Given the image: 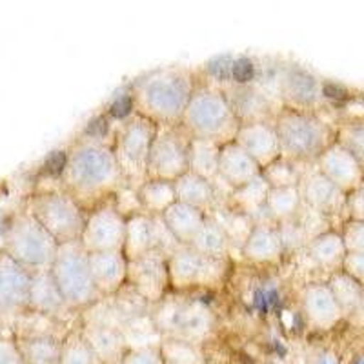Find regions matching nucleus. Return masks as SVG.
<instances>
[{
    "label": "nucleus",
    "mask_w": 364,
    "mask_h": 364,
    "mask_svg": "<svg viewBox=\"0 0 364 364\" xmlns=\"http://www.w3.org/2000/svg\"><path fill=\"white\" fill-rule=\"evenodd\" d=\"M58 186L86 211L113 199L126 184L109 142L79 135L68 148L64 171Z\"/></svg>",
    "instance_id": "nucleus-1"
},
{
    "label": "nucleus",
    "mask_w": 364,
    "mask_h": 364,
    "mask_svg": "<svg viewBox=\"0 0 364 364\" xmlns=\"http://www.w3.org/2000/svg\"><path fill=\"white\" fill-rule=\"evenodd\" d=\"M199 75L186 66H162L139 75L128 84L135 115L157 126H181Z\"/></svg>",
    "instance_id": "nucleus-2"
},
{
    "label": "nucleus",
    "mask_w": 364,
    "mask_h": 364,
    "mask_svg": "<svg viewBox=\"0 0 364 364\" xmlns=\"http://www.w3.org/2000/svg\"><path fill=\"white\" fill-rule=\"evenodd\" d=\"M181 128L190 139L224 146L237 139L240 120L228 102L224 91L199 77V84L181 120Z\"/></svg>",
    "instance_id": "nucleus-3"
},
{
    "label": "nucleus",
    "mask_w": 364,
    "mask_h": 364,
    "mask_svg": "<svg viewBox=\"0 0 364 364\" xmlns=\"http://www.w3.org/2000/svg\"><path fill=\"white\" fill-rule=\"evenodd\" d=\"M273 124L281 142V155L299 164H315L337 142V126L324 120L321 113L281 108Z\"/></svg>",
    "instance_id": "nucleus-4"
},
{
    "label": "nucleus",
    "mask_w": 364,
    "mask_h": 364,
    "mask_svg": "<svg viewBox=\"0 0 364 364\" xmlns=\"http://www.w3.org/2000/svg\"><path fill=\"white\" fill-rule=\"evenodd\" d=\"M151 318L162 337L200 344L215 330V314L206 301L193 294L170 291L151 306Z\"/></svg>",
    "instance_id": "nucleus-5"
},
{
    "label": "nucleus",
    "mask_w": 364,
    "mask_h": 364,
    "mask_svg": "<svg viewBox=\"0 0 364 364\" xmlns=\"http://www.w3.org/2000/svg\"><path fill=\"white\" fill-rule=\"evenodd\" d=\"M58 242L28 210L9 217L2 235V252L29 272L50 269L58 252Z\"/></svg>",
    "instance_id": "nucleus-6"
},
{
    "label": "nucleus",
    "mask_w": 364,
    "mask_h": 364,
    "mask_svg": "<svg viewBox=\"0 0 364 364\" xmlns=\"http://www.w3.org/2000/svg\"><path fill=\"white\" fill-rule=\"evenodd\" d=\"M50 272L64 301L73 311H84L102 299L91 277L90 253L84 250L80 240L58 246Z\"/></svg>",
    "instance_id": "nucleus-7"
},
{
    "label": "nucleus",
    "mask_w": 364,
    "mask_h": 364,
    "mask_svg": "<svg viewBox=\"0 0 364 364\" xmlns=\"http://www.w3.org/2000/svg\"><path fill=\"white\" fill-rule=\"evenodd\" d=\"M159 126L141 115H133L128 120L117 124L113 133V154L119 168L126 178V184L133 190L148 181L149 151L157 136Z\"/></svg>",
    "instance_id": "nucleus-8"
},
{
    "label": "nucleus",
    "mask_w": 364,
    "mask_h": 364,
    "mask_svg": "<svg viewBox=\"0 0 364 364\" xmlns=\"http://www.w3.org/2000/svg\"><path fill=\"white\" fill-rule=\"evenodd\" d=\"M26 210L53 235L58 245L80 240L87 211L63 188H50L33 193Z\"/></svg>",
    "instance_id": "nucleus-9"
},
{
    "label": "nucleus",
    "mask_w": 364,
    "mask_h": 364,
    "mask_svg": "<svg viewBox=\"0 0 364 364\" xmlns=\"http://www.w3.org/2000/svg\"><path fill=\"white\" fill-rule=\"evenodd\" d=\"M171 291L190 294L197 290H213L224 284L230 272V261L211 259L195 252L191 246H181L168 259Z\"/></svg>",
    "instance_id": "nucleus-10"
},
{
    "label": "nucleus",
    "mask_w": 364,
    "mask_h": 364,
    "mask_svg": "<svg viewBox=\"0 0 364 364\" xmlns=\"http://www.w3.org/2000/svg\"><path fill=\"white\" fill-rule=\"evenodd\" d=\"M277 99L282 108L321 113L326 106L323 80L299 64H279Z\"/></svg>",
    "instance_id": "nucleus-11"
},
{
    "label": "nucleus",
    "mask_w": 364,
    "mask_h": 364,
    "mask_svg": "<svg viewBox=\"0 0 364 364\" xmlns=\"http://www.w3.org/2000/svg\"><path fill=\"white\" fill-rule=\"evenodd\" d=\"M190 135L181 126H159L148 161V178L175 182L188 171Z\"/></svg>",
    "instance_id": "nucleus-12"
},
{
    "label": "nucleus",
    "mask_w": 364,
    "mask_h": 364,
    "mask_svg": "<svg viewBox=\"0 0 364 364\" xmlns=\"http://www.w3.org/2000/svg\"><path fill=\"white\" fill-rule=\"evenodd\" d=\"M126 223L128 219L117 210L113 199L90 210L82 237H80L84 250L87 253L122 252L126 239Z\"/></svg>",
    "instance_id": "nucleus-13"
},
{
    "label": "nucleus",
    "mask_w": 364,
    "mask_h": 364,
    "mask_svg": "<svg viewBox=\"0 0 364 364\" xmlns=\"http://www.w3.org/2000/svg\"><path fill=\"white\" fill-rule=\"evenodd\" d=\"M31 272L0 252V323L17 326L29 314Z\"/></svg>",
    "instance_id": "nucleus-14"
},
{
    "label": "nucleus",
    "mask_w": 364,
    "mask_h": 364,
    "mask_svg": "<svg viewBox=\"0 0 364 364\" xmlns=\"http://www.w3.org/2000/svg\"><path fill=\"white\" fill-rule=\"evenodd\" d=\"M228 102L239 117L240 124L252 122H275V117L281 112V102L272 97L264 87L257 82L252 84H228L220 87Z\"/></svg>",
    "instance_id": "nucleus-15"
},
{
    "label": "nucleus",
    "mask_w": 364,
    "mask_h": 364,
    "mask_svg": "<svg viewBox=\"0 0 364 364\" xmlns=\"http://www.w3.org/2000/svg\"><path fill=\"white\" fill-rule=\"evenodd\" d=\"M128 286L151 306L161 302L171 291L168 259L157 252H149L128 262Z\"/></svg>",
    "instance_id": "nucleus-16"
},
{
    "label": "nucleus",
    "mask_w": 364,
    "mask_h": 364,
    "mask_svg": "<svg viewBox=\"0 0 364 364\" xmlns=\"http://www.w3.org/2000/svg\"><path fill=\"white\" fill-rule=\"evenodd\" d=\"M299 191H301L302 203L304 206L311 208V210L318 211L321 215L328 217L330 220L337 219V217H346V197L344 191L328 181L321 171L315 168V164L308 166L304 171L301 184H299Z\"/></svg>",
    "instance_id": "nucleus-17"
},
{
    "label": "nucleus",
    "mask_w": 364,
    "mask_h": 364,
    "mask_svg": "<svg viewBox=\"0 0 364 364\" xmlns=\"http://www.w3.org/2000/svg\"><path fill=\"white\" fill-rule=\"evenodd\" d=\"M301 310L308 326L317 331H330L344 321L343 310L326 281L308 282L302 288Z\"/></svg>",
    "instance_id": "nucleus-18"
},
{
    "label": "nucleus",
    "mask_w": 364,
    "mask_h": 364,
    "mask_svg": "<svg viewBox=\"0 0 364 364\" xmlns=\"http://www.w3.org/2000/svg\"><path fill=\"white\" fill-rule=\"evenodd\" d=\"M315 168L346 195H350L364 184L363 164L357 161L352 151H348L339 142L331 144L318 157V161L315 162Z\"/></svg>",
    "instance_id": "nucleus-19"
},
{
    "label": "nucleus",
    "mask_w": 364,
    "mask_h": 364,
    "mask_svg": "<svg viewBox=\"0 0 364 364\" xmlns=\"http://www.w3.org/2000/svg\"><path fill=\"white\" fill-rule=\"evenodd\" d=\"M29 311L50 318L53 323H64V318L70 314H75L68 302L64 301L63 294L55 284L53 275L50 269H38L31 272L29 281Z\"/></svg>",
    "instance_id": "nucleus-20"
},
{
    "label": "nucleus",
    "mask_w": 364,
    "mask_h": 364,
    "mask_svg": "<svg viewBox=\"0 0 364 364\" xmlns=\"http://www.w3.org/2000/svg\"><path fill=\"white\" fill-rule=\"evenodd\" d=\"M235 142L261 166V170L282 157L277 129L272 122L240 124Z\"/></svg>",
    "instance_id": "nucleus-21"
},
{
    "label": "nucleus",
    "mask_w": 364,
    "mask_h": 364,
    "mask_svg": "<svg viewBox=\"0 0 364 364\" xmlns=\"http://www.w3.org/2000/svg\"><path fill=\"white\" fill-rule=\"evenodd\" d=\"M90 268L100 297H112L128 284V259L124 252L90 253Z\"/></svg>",
    "instance_id": "nucleus-22"
},
{
    "label": "nucleus",
    "mask_w": 364,
    "mask_h": 364,
    "mask_svg": "<svg viewBox=\"0 0 364 364\" xmlns=\"http://www.w3.org/2000/svg\"><path fill=\"white\" fill-rule=\"evenodd\" d=\"M240 255L252 264H279L286 255V250L277 224H255L240 250Z\"/></svg>",
    "instance_id": "nucleus-23"
},
{
    "label": "nucleus",
    "mask_w": 364,
    "mask_h": 364,
    "mask_svg": "<svg viewBox=\"0 0 364 364\" xmlns=\"http://www.w3.org/2000/svg\"><path fill=\"white\" fill-rule=\"evenodd\" d=\"M261 166L257 164L235 141L220 146L219 178L232 190L245 186L261 175Z\"/></svg>",
    "instance_id": "nucleus-24"
},
{
    "label": "nucleus",
    "mask_w": 364,
    "mask_h": 364,
    "mask_svg": "<svg viewBox=\"0 0 364 364\" xmlns=\"http://www.w3.org/2000/svg\"><path fill=\"white\" fill-rule=\"evenodd\" d=\"M15 341L18 344L26 364H58L60 363V348L63 337L55 336L51 331L33 330L26 328L15 333Z\"/></svg>",
    "instance_id": "nucleus-25"
},
{
    "label": "nucleus",
    "mask_w": 364,
    "mask_h": 364,
    "mask_svg": "<svg viewBox=\"0 0 364 364\" xmlns=\"http://www.w3.org/2000/svg\"><path fill=\"white\" fill-rule=\"evenodd\" d=\"M306 255L318 269L326 272L328 275L343 269L344 259L348 255L346 245H344L343 233L337 228H331L328 232L314 237L306 246Z\"/></svg>",
    "instance_id": "nucleus-26"
},
{
    "label": "nucleus",
    "mask_w": 364,
    "mask_h": 364,
    "mask_svg": "<svg viewBox=\"0 0 364 364\" xmlns=\"http://www.w3.org/2000/svg\"><path fill=\"white\" fill-rule=\"evenodd\" d=\"M79 328L100 364H120L122 357L128 352V344L122 331L115 328L93 326V324H80Z\"/></svg>",
    "instance_id": "nucleus-27"
},
{
    "label": "nucleus",
    "mask_w": 364,
    "mask_h": 364,
    "mask_svg": "<svg viewBox=\"0 0 364 364\" xmlns=\"http://www.w3.org/2000/svg\"><path fill=\"white\" fill-rule=\"evenodd\" d=\"M331 294L339 302L344 318L353 323H364V288L357 281H353L346 272L331 273L326 279Z\"/></svg>",
    "instance_id": "nucleus-28"
},
{
    "label": "nucleus",
    "mask_w": 364,
    "mask_h": 364,
    "mask_svg": "<svg viewBox=\"0 0 364 364\" xmlns=\"http://www.w3.org/2000/svg\"><path fill=\"white\" fill-rule=\"evenodd\" d=\"M173 186L178 203L197 208V210L204 211L206 215L220 204L215 184L199 177V175L191 173V171H186L182 177H178L173 182Z\"/></svg>",
    "instance_id": "nucleus-29"
},
{
    "label": "nucleus",
    "mask_w": 364,
    "mask_h": 364,
    "mask_svg": "<svg viewBox=\"0 0 364 364\" xmlns=\"http://www.w3.org/2000/svg\"><path fill=\"white\" fill-rule=\"evenodd\" d=\"M162 219H164L166 226L170 228V232L173 233V237L182 246H190L195 237L199 235V232L203 230L208 215L204 211L197 210V208L188 206V204L177 200L173 206H170L162 213Z\"/></svg>",
    "instance_id": "nucleus-30"
},
{
    "label": "nucleus",
    "mask_w": 364,
    "mask_h": 364,
    "mask_svg": "<svg viewBox=\"0 0 364 364\" xmlns=\"http://www.w3.org/2000/svg\"><path fill=\"white\" fill-rule=\"evenodd\" d=\"M208 217L223 230L224 235L230 240V246H232L233 252L237 250V252L240 253L246 239H248L253 226H255L252 217L245 215V213H239V211L228 208L226 204H219V206L213 208V210L208 213Z\"/></svg>",
    "instance_id": "nucleus-31"
},
{
    "label": "nucleus",
    "mask_w": 364,
    "mask_h": 364,
    "mask_svg": "<svg viewBox=\"0 0 364 364\" xmlns=\"http://www.w3.org/2000/svg\"><path fill=\"white\" fill-rule=\"evenodd\" d=\"M124 255L128 262L141 259L146 253L154 252V223L148 213H136L128 217L126 223Z\"/></svg>",
    "instance_id": "nucleus-32"
},
{
    "label": "nucleus",
    "mask_w": 364,
    "mask_h": 364,
    "mask_svg": "<svg viewBox=\"0 0 364 364\" xmlns=\"http://www.w3.org/2000/svg\"><path fill=\"white\" fill-rule=\"evenodd\" d=\"M220 146L210 141L190 139L188 146V171L199 175L210 182L219 178Z\"/></svg>",
    "instance_id": "nucleus-33"
},
{
    "label": "nucleus",
    "mask_w": 364,
    "mask_h": 364,
    "mask_svg": "<svg viewBox=\"0 0 364 364\" xmlns=\"http://www.w3.org/2000/svg\"><path fill=\"white\" fill-rule=\"evenodd\" d=\"M268 193L269 186L266 184L264 178H262V175H259V177L253 178L252 182H248L245 186L233 190L232 193L228 195V199L223 204H226L228 208H232V210L239 211V213H245V215L253 219L266 206Z\"/></svg>",
    "instance_id": "nucleus-34"
},
{
    "label": "nucleus",
    "mask_w": 364,
    "mask_h": 364,
    "mask_svg": "<svg viewBox=\"0 0 364 364\" xmlns=\"http://www.w3.org/2000/svg\"><path fill=\"white\" fill-rule=\"evenodd\" d=\"M139 200L148 215H162L170 206L177 203L173 182L161 181V178H148L139 190Z\"/></svg>",
    "instance_id": "nucleus-35"
},
{
    "label": "nucleus",
    "mask_w": 364,
    "mask_h": 364,
    "mask_svg": "<svg viewBox=\"0 0 364 364\" xmlns=\"http://www.w3.org/2000/svg\"><path fill=\"white\" fill-rule=\"evenodd\" d=\"M304 203H302L299 188H281V190H269L266 199V210L275 224L290 223L301 215Z\"/></svg>",
    "instance_id": "nucleus-36"
},
{
    "label": "nucleus",
    "mask_w": 364,
    "mask_h": 364,
    "mask_svg": "<svg viewBox=\"0 0 364 364\" xmlns=\"http://www.w3.org/2000/svg\"><path fill=\"white\" fill-rule=\"evenodd\" d=\"M122 336H124L128 350L132 348H146V346H161L162 333L155 326L154 318H151V310L148 314H142L139 317L129 318L124 326L120 328Z\"/></svg>",
    "instance_id": "nucleus-37"
},
{
    "label": "nucleus",
    "mask_w": 364,
    "mask_h": 364,
    "mask_svg": "<svg viewBox=\"0 0 364 364\" xmlns=\"http://www.w3.org/2000/svg\"><path fill=\"white\" fill-rule=\"evenodd\" d=\"M190 246L195 252L203 253V255L211 257V259H224V261H230V255L233 252L228 237L224 235L223 230L210 217H208L203 230L199 232V235L195 237Z\"/></svg>",
    "instance_id": "nucleus-38"
},
{
    "label": "nucleus",
    "mask_w": 364,
    "mask_h": 364,
    "mask_svg": "<svg viewBox=\"0 0 364 364\" xmlns=\"http://www.w3.org/2000/svg\"><path fill=\"white\" fill-rule=\"evenodd\" d=\"M306 164H299V162L290 161V159L279 157L277 161L272 162L269 166L262 168L261 175L269 186V190H281V188H299Z\"/></svg>",
    "instance_id": "nucleus-39"
},
{
    "label": "nucleus",
    "mask_w": 364,
    "mask_h": 364,
    "mask_svg": "<svg viewBox=\"0 0 364 364\" xmlns=\"http://www.w3.org/2000/svg\"><path fill=\"white\" fill-rule=\"evenodd\" d=\"M58 364H100L87 341L84 339L80 328H71L63 337L60 363Z\"/></svg>",
    "instance_id": "nucleus-40"
},
{
    "label": "nucleus",
    "mask_w": 364,
    "mask_h": 364,
    "mask_svg": "<svg viewBox=\"0 0 364 364\" xmlns=\"http://www.w3.org/2000/svg\"><path fill=\"white\" fill-rule=\"evenodd\" d=\"M161 352L166 364H206L199 344L188 343V341L164 337L161 343Z\"/></svg>",
    "instance_id": "nucleus-41"
},
{
    "label": "nucleus",
    "mask_w": 364,
    "mask_h": 364,
    "mask_svg": "<svg viewBox=\"0 0 364 364\" xmlns=\"http://www.w3.org/2000/svg\"><path fill=\"white\" fill-rule=\"evenodd\" d=\"M337 142L355 155L364 168V117L343 120L337 124Z\"/></svg>",
    "instance_id": "nucleus-42"
},
{
    "label": "nucleus",
    "mask_w": 364,
    "mask_h": 364,
    "mask_svg": "<svg viewBox=\"0 0 364 364\" xmlns=\"http://www.w3.org/2000/svg\"><path fill=\"white\" fill-rule=\"evenodd\" d=\"M151 223H154V252L170 259L182 245L175 239L170 228L166 226L162 215H151Z\"/></svg>",
    "instance_id": "nucleus-43"
},
{
    "label": "nucleus",
    "mask_w": 364,
    "mask_h": 364,
    "mask_svg": "<svg viewBox=\"0 0 364 364\" xmlns=\"http://www.w3.org/2000/svg\"><path fill=\"white\" fill-rule=\"evenodd\" d=\"M277 226L279 233H281L282 245H284L286 255H288V253L299 252V250H306L310 239H308L304 228L301 226V223H299L297 219L290 220V223L277 224Z\"/></svg>",
    "instance_id": "nucleus-44"
},
{
    "label": "nucleus",
    "mask_w": 364,
    "mask_h": 364,
    "mask_svg": "<svg viewBox=\"0 0 364 364\" xmlns=\"http://www.w3.org/2000/svg\"><path fill=\"white\" fill-rule=\"evenodd\" d=\"M339 230L348 253L364 255V220H344Z\"/></svg>",
    "instance_id": "nucleus-45"
},
{
    "label": "nucleus",
    "mask_w": 364,
    "mask_h": 364,
    "mask_svg": "<svg viewBox=\"0 0 364 364\" xmlns=\"http://www.w3.org/2000/svg\"><path fill=\"white\" fill-rule=\"evenodd\" d=\"M106 115L112 119V122L115 126L120 124V122H124V120H128L129 117L135 115L133 100H132V95H129L128 86L124 87V91H122L120 95H117L115 99L112 100V104H109L108 109H106Z\"/></svg>",
    "instance_id": "nucleus-46"
},
{
    "label": "nucleus",
    "mask_w": 364,
    "mask_h": 364,
    "mask_svg": "<svg viewBox=\"0 0 364 364\" xmlns=\"http://www.w3.org/2000/svg\"><path fill=\"white\" fill-rule=\"evenodd\" d=\"M120 364H166V360L162 357L161 346H146L128 350Z\"/></svg>",
    "instance_id": "nucleus-47"
},
{
    "label": "nucleus",
    "mask_w": 364,
    "mask_h": 364,
    "mask_svg": "<svg viewBox=\"0 0 364 364\" xmlns=\"http://www.w3.org/2000/svg\"><path fill=\"white\" fill-rule=\"evenodd\" d=\"M257 64L250 57L233 58L232 84H252L257 79Z\"/></svg>",
    "instance_id": "nucleus-48"
},
{
    "label": "nucleus",
    "mask_w": 364,
    "mask_h": 364,
    "mask_svg": "<svg viewBox=\"0 0 364 364\" xmlns=\"http://www.w3.org/2000/svg\"><path fill=\"white\" fill-rule=\"evenodd\" d=\"M0 364H26L15 337L0 336Z\"/></svg>",
    "instance_id": "nucleus-49"
},
{
    "label": "nucleus",
    "mask_w": 364,
    "mask_h": 364,
    "mask_svg": "<svg viewBox=\"0 0 364 364\" xmlns=\"http://www.w3.org/2000/svg\"><path fill=\"white\" fill-rule=\"evenodd\" d=\"M348 220H364V184L346 197Z\"/></svg>",
    "instance_id": "nucleus-50"
},
{
    "label": "nucleus",
    "mask_w": 364,
    "mask_h": 364,
    "mask_svg": "<svg viewBox=\"0 0 364 364\" xmlns=\"http://www.w3.org/2000/svg\"><path fill=\"white\" fill-rule=\"evenodd\" d=\"M343 272H346L353 281H357L364 288V255L348 253L346 259H344Z\"/></svg>",
    "instance_id": "nucleus-51"
}]
</instances>
